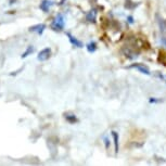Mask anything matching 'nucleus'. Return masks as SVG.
<instances>
[{
  "instance_id": "obj_1",
  "label": "nucleus",
  "mask_w": 166,
  "mask_h": 166,
  "mask_svg": "<svg viewBox=\"0 0 166 166\" xmlns=\"http://www.w3.org/2000/svg\"><path fill=\"white\" fill-rule=\"evenodd\" d=\"M64 16L63 14L59 13L56 15V17L53 19V21L51 23V28L56 31H61L64 28Z\"/></svg>"
},
{
  "instance_id": "obj_2",
  "label": "nucleus",
  "mask_w": 166,
  "mask_h": 166,
  "mask_svg": "<svg viewBox=\"0 0 166 166\" xmlns=\"http://www.w3.org/2000/svg\"><path fill=\"white\" fill-rule=\"evenodd\" d=\"M50 56H51V49L50 48H45V49H42V51L38 53L37 59H38V61L44 62V61H47L48 59L50 58Z\"/></svg>"
},
{
  "instance_id": "obj_3",
  "label": "nucleus",
  "mask_w": 166,
  "mask_h": 166,
  "mask_svg": "<svg viewBox=\"0 0 166 166\" xmlns=\"http://www.w3.org/2000/svg\"><path fill=\"white\" fill-rule=\"evenodd\" d=\"M129 68H136V70H138L139 72H141L142 74H145V75H150L151 74L150 70L145 65H142V64H133L129 66Z\"/></svg>"
},
{
  "instance_id": "obj_4",
  "label": "nucleus",
  "mask_w": 166,
  "mask_h": 166,
  "mask_svg": "<svg viewBox=\"0 0 166 166\" xmlns=\"http://www.w3.org/2000/svg\"><path fill=\"white\" fill-rule=\"evenodd\" d=\"M46 29V25L45 24H36V25H33L29 27V31H34V33H37L38 35H42L44 31Z\"/></svg>"
},
{
  "instance_id": "obj_5",
  "label": "nucleus",
  "mask_w": 166,
  "mask_h": 166,
  "mask_svg": "<svg viewBox=\"0 0 166 166\" xmlns=\"http://www.w3.org/2000/svg\"><path fill=\"white\" fill-rule=\"evenodd\" d=\"M53 5H54V2L51 1V0H42V2L40 3L39 8H40V10H42L44 12H48L49 9H50Z\"/></svg>"
},
{
  "instance_id": "obj_6",
  "label": "nucleus",
  "mask_w": 166,
  "mask_h": 166,
  "mask_svg": "<svg viewBox=\"0 0 166 166\" xmlns=\"http://www.w3.org/2000/svg\"><path fill=\"white\" fill-rule=\"evenodd\" d=\"M66 36L68 37V39H70V42L72 44L73 46H75V47H77V48H83L84 47L83 42H80V40H78L77 38H75L74 36H72L70 33H66Z\"/></svg>"
},
{
  "instance_id": "obj_7",
  "label": "nucleus",
  "mask_w": 166,
  "mask_h": 166,
  "mask_svg": "<svg viewBox=\"0 0 166 166\" xmlns=\"http://www.w3.org/2000/svg\"><path fill=\"white\" fill-rule=\"evenodd\" d=\"M96 19H97V11L94 10H91L89 11L88 13H87V15H86V20L90 23H94L96 22Z\"/></svg>"
},
{
  "instance_id": "obj_8",
  "label": "nucleus",
  "mask_w": 166,
  "mask_h": 166,
  "mask_svg": "<svg viewBox=\"0 0 166 166\" xmlns=\"http://www.w3.org/2000/svg\"><path fill=\"white\" fill-rule=\"evenodd\" d=\"M64 116H65L66 120H68V123H71V124H74V123L77 122V117H76V115L75 114H72V113H65Z\"/></svg>"
},
{
  "instance_id": "obj_9",
  "label": "nucleus",
  "mask_w": 166,
  "mask_h": 166,
  "mask_svg": "<svg viewBox=\"0 0 166 166\" xmlns=\"http://www.w3.org/2000/svg\"><path fill=\"white\" fill-rule=\"evenodd\" d=\"M156 19H157V23H159V26L161 28L162 31H166V20L160 17L159 15H156Z\"/></svg>"
},
{
  "instance_id": "obj_10",
  "label": "nucleus",
  "mask_w": 166,
  "mask_h": 166,
  "mask_svg": "<svg viewBox=\"0 0 166 166\" xmlns=\"http://www.w3.org/2000/svg\"><path fill=\"white\" fill-rule=\"evenodd\" d=\"M112 136H113V140H114V147L115 152H118V134L116 131H112Z\"/></svg>"
},
{
  "instance_id": "obj_11",
  "label": "nucleus",
  "mask_w": 166,
  "mask_h": 166,
  "mask_svg": "<svg viewBox=\"0 0 166 166\" xmlns=\"http://www.w3.org/2000/svg\"><path fill=\"white\" fill-rule=\"evenodd\" d=\"M86 48H87V51L90 52V53H92V52H94L97 50V44L94 42H90L89 44H87Z\"/></svg>"
},
{
  "instance_id": "obj_12",
  "label": "nucleus",
  "mask_w": 166,
  "mask_h": 166,
  "mask_svg": "<svg viewBox=\"0 0 166 166\" xmlns=\"http://www.w3.org/2000/svg\"><path fill=\"white\" fill-rule=\"evenodd\" d=\"M34 51H35V48L33 47V46H29V47H27V49H26V51L24 52V53H22L21 58H22V59H24V58L28 57V56H29V54H31V53H33Z\"/></svg>"
},
{
  "instance_id": "obj_13",
  "label": "nucleus",
  "mask_w": 166,
  "mask_h": 166,
  "mask_svg": "<svg viewBox=\"0 0 166 166\" xmlns=\"http://www.w3.org/2000/svg\"><path fill=\"white\" fill-rule=\"evenodd\" d=\"M161 44L162 46H164V47H166V37H161Z\"/></svg>"
},
{
  "instance_id": "obj_14",
  "label": "nucleus",
  "mask_w": 166,
  "mask_h": 166,
  "mask_svg": "<svg viewBox=\"0 0 166 166\" xmlns=\"http://www.w3.org/2000/svg\"><path fill=\"white\" fill-rule=\"evenodd\" d=\"M150 102H151V103H153V102H161V100H156L155 98H151L150 99Z\"/></svg>"
},
{
  "instance_id": "obj_15",
  "label": "nucleus",
  "mask_w": 166,
  "mask_h": 166,
  "mask_svg": "<svg viewBox=\"0 0 166 166\" xmlns=\"http://www.w3.org/2000/svg\"><path fill=\"white\" fill-rule=\"evenodd\" d=\"M128 22H129L130 24L134 23V19H133V16H128Z\"/></svg>"
},
{
  "instance_id": "obj_16",
  "label": "nucleus",
  "mask_w": 166,
  "mask_h": 166,
  "mask_svg": "<svg viewBox=\"0 0 166 166\" xmlns=\"http://www.w3.org/2000/svg\"><path fill=\"white\" fill-rule=\"evenodd\" d=\"M104 141H105V147L109 148V139L108 138H104Z\"/></svg>"
},
{
  "instance_id": "obj_17",
  "label": "nucleus",
  "mask_w": 166,
  "mask_h": 166,
  "mask_svg": "<svg viewBox=\"0 0 166 166\" xmlns=\"http://www.w3.org/2000/svg\"><path fill=\"white\" fill-rule=\"evenodd\" d=\"M16 0H9V2H10V5H13L14 2H15Z\"/></svg>"
},
{
  "instance_id": "obj_18",
  "label": "nucleus",
  "mask_w": 166,
  "mask_h": 166,
  "mask_svg": "<svg viewBox=\"0 0 166 166\" xmlns=\"http://www.w3.org/2000/svg\"><path fill=\"white\" fill-rule=\"evenodd\" d=\"M64 1H65V0H61V1H60V3L62 5V3H63V2H64Z\"/></svg>"
}]
</instances>
